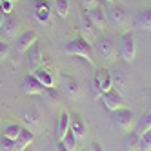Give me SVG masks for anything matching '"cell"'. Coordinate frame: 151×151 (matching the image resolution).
Segmentation results:
<instances>
[{
  "label": "cell",
  "mask_w": 151,
  "mask_h": 151,
  "mask_svg": "<svg viewBox=\"0 0 151 151\" xmlns=\"http://www.w3.org/2000/svg\"><path fill=\"white\" fill-rule=\"evenodd\" d=\"M64 53L66 55H73V57H80L84 58L86 62L89 64V66H93V44H89L86 38L82 37H75L71 38L66 46H64Z\"/></svg>",
  "instance_id": "6da1fadb"
},
{
  "label": "cell",
  "mask_w": 151,
  "mask_h": 151,
  "mask_svg": "<svg viewBox=\"0 0 151 151\" xmlns=\"http://www.w3.org/2000/svg\"><path fill=\"white\" fill-rule=\"evenodd\" d=\"M107 4V2H106ZM104 11H106V18H107V26H111L115 29H122L127 22V15H126V9L122 6H118L115 2L111 4H107L104 7Z\"/></svg>",
  "instance_id": "7a4b0ae2"
},
{
  "label": "cell",
  "mask_w": 151,
  "mask_h": 151,
  "mask_svg": "<svg viewBox=\"0 0 151 151\" xmlns=\"http://www.w3.org/2000/svg\"><path fill=\"white\" fill-rule=\"evenodd\" d=\"M93 55H96L99 58L106 60V62H109L115 58L116 55V49H115V44H113V40L109 37H99L95 42H93Z\"/></svg>",
  "instance_id": "3957f363"
},
{
  "label": "cell",
  "mask_w": 151,
  "mask_h": 151,
  "mask_svg": "<svg viewBox=\"0 0 151 151\" xmlns=\"http://www.w3.org/2000/svg\"><path fill=\"white\" fill-rule=\"evenodd\" d=\"M20 35V20L11 13V15H6L4 18V24L0 26V40L7 42V44H11V42L17 40V37Z\"/></svg>",
  "instance_id": "277c9868"
},
{
  "label": "cell",
  "mask_w": 151,
  "mask_h": 151,
  "mask_svg": "<svg viewBox=\"0 0 151 151\" xmlns=\"http://www.w3.org/2000/svg\"><path fill=\"white\" fill-rule=\"evenodd\" d=\"M113 88V78H111V71L109 69H96L95 77H93V95L95 96H102L106 91H109Z\"/></svg>",
  "instance_id": "5b68a950"
},
{
  "label": "cell",
  "mask_w": 151,
  "mask_h": 151,
  "mask_svg": "<svg viewBox=\"0 0 151 151\" xmlns=\"http://www.w3.org/2000/svg\"><path fill=\"white\" fill-rule=\"evenodd\" d=\"M111 120L120 131H131V127L135 124V115L127 107H120V109L111 113Z\"/></svg>",
  "instance_id": "8992f818"
},
{
  "label": "cell",
  "mask_w": 151,
  "mask_h": 151,
  "mask_svg": "<svg viewBox=\"0 0 151 151\" xmlns=\"http://www.w3.org/2000/svg\"><path fill=\"white\" fill-rule=\"evenodd\" d=\"M120 57L124 58V62H133L137 57V40L131 31H126L120 38Z\"/></svg>",
  "instance_id": "52a82bcc"
},
{
  "label": "cell",
  "mask_w": 151,
  "mask_h": 151,
  "mask_svg": "<svg viewBox=\"0 0 151 151\" xmlns=\"http://www.w3.org/2000/svg\"><path fill=\"white\" fill-rule=\"evenodd\" d=\"M24 58H26V66H27V69L31 73L42 66V62H44V55H42V47H40L38 42H35V44L24 53Z\"/></svg>",
  "instance_id": "ba28073f"
},
{
  "label": "cell",
  "mask_w": 151,
  "mask_h": 151,
  "mask_svg": "<svg viewBox=\"0 0 151 151\" xmlns=\"http://www.w3.org/2000/svg\"><path fill=\"white\" fill-rule=\"evenodd\" d=\"M35 42H38V37H37L35 31H22V33L17 37V40H15V51L18 53V55H24Z\"/></svg>",
  "instance_id": "9c48e42d"
},
{
  "label": "cell",
  "mask_w": 151,
  "mask_h": 151,
  "mask_svg": "<svg viewBox=\"0 0 151 151\" xmlns=\"http://www.w3.org/2000/svg\"><path fill=\"white\" fill-rule=\"evenodd\" d=\"M100 99H102V102L106 106V109H109L111 113L116 111V109H120V107H124V96L118 93L116 89H113V88L109 91H106Z\"/></svg>",
  "instance_id": "30bf717a"
},
{
  "label": "cell",
  "mask_w": 151,
  "mask_h": 151,
  "mask_svg": "<svg viewBox=\"0 0 151 151\" xmlns=\"http://www.w3.org/2000/svg\"><path fill=\"white\" fill-rule=\"evenodd\" d=\"M60 86H62V89H64V93H66L68 99H78L80 96L78 82L73 77H69V75H66V73L60 75Z\"/></svg>",
  "instance_id": "8fae6325"
},
{
  "label": "cell",
  "mask_w": 151,
  "mask_h": 151,
  "mask_svg": "<svg viewBox=\"0 0 151 151\" xmlns=\"http://www.w3.org/2000/svg\"><path fill=\"white\" fill-rule=\"evenodd\" d=\"M22 91H24V95L33 96V95H44L46 88L33 77V75H26L22 78Z\"/></svg>",
  "instance_id": "7c38bea8"
},
{
  "label": "cell",
  "mask_w": 151,
  "mask_h": 151,
  "mask_svg": "<svg viewBox=\"0 0 151 151\" xmlns=\"http://www.w3.org/2000/svg\"><path fill=\"white\" fill-rule=\"evenodd\" d=\"M84 13L88 15V18L91 20V24L99 31H104L107 27V18H106V11H104L102 6L93 7V9H89V11H84Z\"/></svg>",
  "instance_id": "4fadbf2b"
},
{
  "label": "cell",
  "mask_w": 151,
  "mask_h": 151,
  "mask_svg": "<svg viewBox=\"0 0 151 151\" xmlns=\"http://www.w3.org/2000/svg\"><path fill=\"white\" fill-rule=\"evenodd\" d=\"M35 18L40 24H47L51 18V9L47 0H37L35 2Z\"/></svg>",
  "instance_id": "5bb4252c"
},
{
  "label": "cell",
  "mask_w": 151,
  "mask_h": 151,
  "mask_svg": "<svg viewBox=\"0 0 151 151\" xmlns=\"http://www.w3.org/2000/svg\"><path fill=\"white\" fill-rule=\"evenodd\" d=\"M69 129L73 131V135L77 137L78 140L86 137V131H88V126H86V122H84L82 115H78V113H73V115H71V124H69Z\"/></svg>",
  "instance_id": "9a60e30c"
},
{
  "label": "cell",
  "mask_w": 151,
  "mask_h": 151,
  "mask_svg": "<svg viewBox=\"0 0 151 151\" xmlns=\"http://www.w3.org/2000/svg\"><path fill=\"white\" fill-rule=\"evenodd\" d=\"M33 77L44 86V88L47 89V88H55V77H53V73L47 69V68H44V66H40L38 69H35L33 71Z\"/></svg>",
  "instance_id": "2e32d148"
},
{
  "label": "cell",
  "mask_w": 151,
  "mask_h": 151,
  "mask_svg": "<svg viewBox=\"0 0 151 151\" xmlns=\"http://www.w3.org/2000/svg\"><path fill=\"white\" fill-rule=\"evenodd\" d=\"M22 120L26 122L27 129H31L33 133L40 129V115H38L37 109H33V107H29V109H26L22 113Z\"/></svg>",
  "instance_id": "e0dca14e"
},
{
  "label": "cell",
  "mask_w": 151,
  "mask_h": 151,
  "mask_svg": "<svg viewBox=\"0 0 151 151\" xmlns=\"http://www.w3.org/2000/svg\"><path fill=\"white\" fill-rule=\"evenodd\" d=\"M33 142H35V133L31 131V129H27V127H22V131H20L18 138L15 140V149L17 151H22L27 146H31Z\"/></svg>",
  "instance_id": "ac0fdd59"
},
{
  "label": "cell",
  "mask_w": 151,
  "mask_h": 151,
  "mask_svg": "<svg viewBox=\"0 0 151 151\" xmlns=\"http://www.w3.org/2000/svg\"><path fill=\"white\" fill-rule=\"evenodd\" d=\"M80 31H82V38H86L89 42V44H93V42L96 40L95 38V31H96V27L91 24V20L88 18V15H82V18H80Z\"/></svg>",
  "instance_id": "d6986e66"
},
{
  "label": "cell",
  "mask_w": 151,
  "mask_h": 151,
  "mask_svg": "<svg viewBox=\"0 0 151 151\" xmlns=\"http://www.w3.org/2000/svg\"><path fill=\"white\" fill-rule=\"evenodd\" d=\"M69 124H71V115H69L68 111H62L60 116H58V122H57V131H55L58 142H60V140L66 137V133L69 131Z\"/></svg>",
  "instance_id": "ffe728a7"
},
{
  "label": "cell",
  "mask_w": 151,
  "mask_h": 151,
  "mask_svg": "<svg viewBox=\"0 0 151 151\" xmlns=\"http://www.w3.org/2000/svg\"><path fill=\"white\" fill-rule=\"evenodd\" d=\"M135 27L142 31H151V9H142L135 20Z\"/></svg>",
  "instance_id": "44dd1931"
},
{
  "label": "cell",
  "mask_w": 151,
  "mask_h": 151,
  "mask_svg": "<svg viewBox=\"0 0 151 151\" xmlns=\"http://www.w3.org/2000/svg\"><path fill=\"white\" fill-rule=\"evenodd\" d=\"M111 78H113V89H116L120 95H124V91L127 89V77H126V73L124 71H113Z\"/></svg>",
  "instance_id": "7402d4cb"
},
{
  "label": "cell",
  "mask_w": 151,
  "mask_h": 151,
  "mask_svg": "<svg viewBox=\"0 0 151 151\" xmlns=\"http://www.w3.org/2000/svg\"><path fill=\"white\" fill-rule=\"evenodd\" d=\"M133 131H135L138 137H140V135H144V133H147V131H151V111L146 113L144 116H140V118H138V122L135 124Z\"/></svg>",
  "instance_id": "603a6c76"
},
{
  "label": "cell",
  "mask_w": 151,
  "mask_h": 151,
  "mask_svg": "<svg viewBox=\"0 0 151 151\" xmlns=\"http://www.w3.org/2000/svg\"><path fill=\"white\" fill-rule=\"evenodd\" d=\"M53 6H55V11L62 20H66L69 17V9H71L69 0H53Z\"/></svg>",
  "instance_id": "cb8c5ba5"
},
{
  "label": "cell",
  "mask_w": 151,
  "mask_h": 151,
  "mask_svg": "<svg viewBox=\"0 0 151 151\" xmlns=\"http://www.w3.org/2000/svg\"><path fill=\"white\" fill-rule=\"evenodd\" d=\"M122 144H124V149H126V151H137V149H138V135H137L135 131L127 133Z\"/></svg>",
  "instance_id": "d4e9b609"
},
{
  "label": "cell",
  "mask_w": 151,
  "mask_h": 151,
  "mask_svg": "<svg viewBox=\"0 0 151 151\" xmlns=\"http://www.w3.org/2000/svg\"><path fill=\"white\" fill-rule=\"evenodd\" d=\"M60 142H62L64 146H66L69 151H77V146H78V138L73 135V131H71V129H69V131L66 133V137H64V138L60 140Z\"/></svg>",
  "instance_id": "484cf974"
},
{
  "label": "cell",
  "mask_w": 151,
  "mask_h": 151,
  "mask_svg": "<svg viewBox=\"0 0 151 151\" xmlns=\"http://www.w3.org/2000/svg\"><path fill=\"white\" fill-rule=\"evenodd\" d=\"M20 131H22V126H18V124H9L6 129H4V137L6 138H11V140H17L18 138V135H20Z\"/></svg>",
  "instance_id": "4316f807"
},
{
  "label": "cell",
  "mask_w": 151,
  "mask_h": 151,
  "mask_svg": "<svg viewBox=\"0 0 151 151\" xmlns=\"http://www.w3.org/2000/svg\"><path fill=\"white\" fill-rule=\"evenodd\" d=\"M138 151H151V131L138 137Z\"/></svg>",
  "instance_id": "83f0119b"
},
{
  "label": "cell",
  "mask_w": 151,
  "mask_h": 151,
  "mask_svg": "<svg viewBox=\"0 0 151 151\" xmlns=\"http://www.w3.org/2000/svg\"><path fill=\"white\" fill-rule=\"evenodd\" d=\"M0 151H17L15 149V140L6 138L2 135V137H0Z\"/></svg>",
  "instance_id": "f1b7e54d"
},
{
  "label": "cell",
  "mask_w": 151,
  "mask_h": 151,
  "mask_svg": "<svg viewBox=\"0 0 151 151\" xmlns=\"http://www.w3.org/2000/svg\"><path fill=\"white\" fill-rule=\"evenodd\" d=\"M9 53H11L9 44H7V42H4V40H0V62H4L9 57Z\"/></svg>",
  "instance_id": "f546056e"
},
{
  "label": "cell",
  "mask_w": 151,
  "mask_h": 151,
  "mask_svg": "<svg viewBox=\"0 0 151 151\" xmlns=\"http://www.w3.org/2000/svg\"><path fill=\"white\" fill-rule=\"evenodd\" d=\"M100 6V0H82V7L86 11H89L93 7H99Z\"/></svg>",
  "instance_id": "4dcf8cb0"
},
{
  "label": "cell",
  "mask_w": 151,
  "mask_h": 151,
  "mask_svg": "<svg viewBox=\"0 0 151 151\" xmlns=\"http://www.w3.org/2000/svg\"><path fill=\"white\" fill-rule=\"evenodd\" d=\"M0 9H2L6 15H11V13H13V2H9V0H2V6H0Z\"/></svg>",
  "instance_id": "1f68e13d"
},
{
  "label": "cell",
  "mask_w": 151,
  "mask_h": 151,
  "mask_svg": "<svg viewBox=\"0 0 151 151\" xmlns=\"http://www.w3.org/2000/svg\"><path fill=\"white\" fill-rule=\"evenodd\" d=\"M89 151H104V147H102V144H99V142H91V144H89Z\"/></svg>",
  "instance_id": "d6a6232c"
},
{
  "label": "cell",
  "mask_w": 151,
  "mask_h": 151,
  "mask_svg": "<svg viewBox=\"0 0 151 151\" xmlns=\"http://www.w3.org/2000/svg\"><path fill=\"white\" fill-rule=\"evenodd\" d=\"M55 151H69V149H68L66 146H64L62 142H58V144H57V147H55Z\"/></svg>",
  "instance_id": "836d02e7"
},
{
  "label": "cell",
  "mask_w": 151,
  "mask_h": 151,
  "mask_svg": "<svg viewBox=\"0 0 151 151\" xmlns=\"http://www.w3.org/2000/svg\"><path fill=\"white\" fill-rule=\"evenodd\" d=\"M4 18H6V13L2 11V9H0V26H2V24H4Z\"/></svg>",
  "instance_id": "e575fe53"
},
{
  "label": "cell",
  "mask_w": 151,
  "mask_h": 151,
  "mask_svg": "<svg viewBox=\"0 0 151 151\" xmlns=\"http://www.w3.org/2000/svg\"><path fill=\"white\" fill-rule=\"evenodd\" d=\"M22 151H35V149L31 147V146H27V147H26V149H22Z\"/></svg>",
  "instance_id": "d590c367"
},
{
  "label": "cell",
  "mask_w": 151,
  "mask_h": 151,
  "mask_svg": "<svg viewBox=\"0 0 151 151\" xmlns=\"http://www.w3.org/2000/svg\"><path fill=\"white\" fill-rule=\"evenodd\" d=\"M104 2H107V4H111V2H115V0H104Z\"/></svg>",
  "instance_id": "8d00e7d4"
},
{
  "label": "cell",
  "mask_w": 151,
  "mask_h": 151,
  "mask_svg": "<svg viewBox=\"0 0 151 151\" xmlns=\"http://www.w3.org/2000/svg\"><path fill=\"white\" fill-rule=\"evenodd\" d=\"M9 2H13V4H15V2H18V0H9Z\"/></svg>",
  "instance_id": "74e56055"
},
{
  "label": "cell",
  "mask_w": 151,
  "mask_h": 151,
  "mask_svg": "<svg viewBox=\"0 0 151 151\" xmlns=\"http://www.w3.org/2000/svg\"><path fill=\"white\" fill-rule=\"evenodd\" d=\"M42 151H49V149H42Z\"/></svg>",
  "instance_id": "f35d334b"
},
{
  "label": "cell",
  "mask_w": 151,
  "mask_h": 151,
  "mask_svg": "<svg viewBox=\"0 0 151 151\" xmlns=\"http://www.w3.org/2000/svg\"><path fill=\"white\" fill-rule=\"evenodd\" d=\"M0 6H2V0H0Z\"/></svg>",
  "instance_id": "ab89813d"
},
{
  "label": "cell",
  "mask_w": 151,
  "mask_h": 151,
  "mask_svg": "<svg viewBox=\"0 0 151 151\" xmlns=\"http://www.w3.org/2000/svg\"><path fill=\"white\" fill-rule=\"evenodd\" d=\"M137 151H138V149H137Z\"/></svg>",
  "instance_id": "60d3db41"
}]
</instances>
